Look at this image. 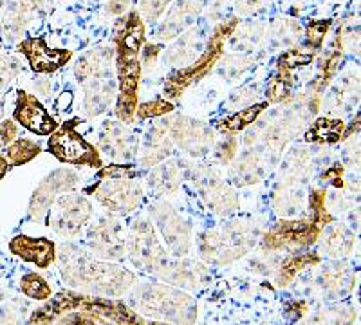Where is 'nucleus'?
Segmentation results:
<instances>
[{
	"label": "nucleus",
	"mask_w": 361,
	"mask_h": 325,
	"mask_svg": "<svg viewBox=\"0 0 361 325\" xmlns=\"http://www.w3.org/2000/svg\"><path fill=\"white\" fill-rule=\"evenodd\" d=\"M58 262L67 284L80 291L90 293L92 297H118L134 284V275L130 271L118 264L96 260L87 251L73 244L60 246Z\"/></svg>",
	"instance_id": "1"
},
{
	"label": "nucleus",
	"mask_w": 361,
	"mask_h": 325,
	"mask_svg": "<svg viewBox=\"0 0 361 325\" xmlns=\"http://www.w3.org/2000/svg\"><path fill=\"white\" fill-rule=\"evenodd\" d=\"M257 228L246 221H230L199 237V253L206 262L231 264L255 246Z\"/></svg>",
	"instance_id": "2"
},
{
	"label": "nucleus",
	"mask_w": 361,
	"mask_h": 325,
	"mask_svg": "<svg viewBox=\"0 0 361 325\" xmlns=\"http://www.w3.org/2000/svg\"><path fill=\"white\" fill-rule=\"evenodd\" d=\"M132 304L140 313L163 320L164 324L190 325L195 318V302L186 293L163 286H143L135 289L130 297Z\"/></svg>",
	"instance_id": "3"
},
{
	"label": "nucleus",
	"mask_w": 361,
	"mask_h": 325,
	"mask_svg": "<svg viewBox=\"0 0 361 325\" xmlns=\"http://www.w3.org/2000/svg\"><path fill=\"white\" fill-rule=\"evenodd\" d=\"M235 25H237V18H231V20L219 25L214 33H212L208 47H206V51L201 54V58H199L197 62L185 67L183 70H177L176 75L170 76L169 83L164 85V96H166V98H179L186 87L192 85V83L197 82V80H201L202 76L217 63V60L222 54V47H224L226 38L231 37Z\"/></svg>",
	"instance_id": "4"
},
{
	"label": "nucleus",
	"mask_w": 361,
	"mask_h": 325,
	"mask_svg": "<svg viewBox=\"0 0 361 325\" xmlns=\"http://www.w3.org/2000/svg\"><path fill=\"white\" fill-rule=\"evenodd\" d=\"M125 253H128L135 268L145 271L157 273L169 262L166 251L161 247L156 230L147 219H141L130 228V233L125 240Z\"/></svg>",
	"instance_id": "5"
},
{
	"label": "nucleus",
	"mask_w": 361,
	"mask_h": 325,
	"mask_svg": "<svg viewBox=\"0 0 361 325\" xmlns=\"http://www.w3.org/2000/svg\"><path fill=\"white\" fill-rule=\"evenodd\" d=\"M322 226L311 215L296 219H283L271 228L262 239L264 251H282L309 247L318 240Z\"/></svg>",
	"instance_id": "6"
},
{
	"label": "nucleus",
	"mask_w": 361,
	"mask_h": 325,
	"mask_svg": "<svg viewBox=\"0 0 361 325\" xmlns=\"http://www.w3.org/2000/svg\"><path fill=\"white\" fill-rule=\"evenodd\" d=\"M92 217V204L85 195H60L47 211V224L60 237H76Z\"/></svg>",
	"instance_id": "7"
},
{
	"label": "nucleus",
	"mask_w": 361,
	"mask_h": 325,
	"mask_svg": "<svg viewBox=\"0 0 361 325\" xmlns=\"http://www.w3.org/2000/svg\"><path fill=\"white\" fill-rule=\"evenodd\" d=\"M166 128L172 143L192 157H201L209 152L214 145V132L208 123L186 116L166 118Z\"/></svg>",
	"instance_id": "8"
},
{
	"label": "nucleus",
	"mask_w": 361,
	"mask_h": 325,
	"mask_svg": "<svg viewBox=\"0 0 361 325\" xmlns=\"http://www.w3.org/2000/svg\"><path fill=\"white\" fill-rule=\"evenodd\" d=\"M49 152L62 163L71 165H89L102 168V159L94 147H90L78 132L74 130V123L63 125L51 134Z\"/></svg>",
	"instance_id": "9"
},
{
	"label": "nucleus",
	"mask_w": 361,
	"mask_h": 325,
	"mask_svg": "<svg viewBox=\"0 0 361 325\" xmlns=\"http://www.w3.org/2000/svg\"><path fill=\"white\" fill-rule=\"evenodd\" d=\"M80 183V176L71 168H58L44 177L37 186L29 201V217L42 223L47 217V211L60 195L71 194Z\"/></svg>",
	"instance_id": "10"
},
{
	"label": "nucleus",
	"mask_w": 361,
	"mask_h": 325,
	"mask_svg": "<svg viewBox=\"0 0 361 325\" xmlns=\"http://www.w3.org/2000/svg\"><path fill=\"white\" fill-rule=\"evenodd\" d=\"M90 194H94L99 204L112 214H128L140 206L143 188L132 179H102Z\"/></svg>",
	"instance_id": "11"
},
{
	"label": "nucleus",
	"mask_w": 361,
	"mask_h": 325,
	"mask_svg": "<svg viewBox=\"0 0 361 325\" xmlns=\"http://www.w3.org/2000/svg\"><path fill=\"white\" fill-rule=\"evenodd\" d=\"M192 179L209 210L219 215H228L237 210L238 195L222 181L214 168L199 166L197 170H193Z\"/></svg>",
	"instance_id": "12"
},
{
	"label": "nucleus",
	"mask_w": 361,
	"mask_h": 325,
	"mask_svg": "<svg viewBox=\"0 0 361 325\" xmlns=\"http://www.w3.org/2000/svg\"><path fill=\"white\" fill-rule=\"evenodd\" d=\"M150 214L156 219V224L163 235L166 246L172 250L173 255H186L192 247V228L180 217L172 204L157 202L150 208Z\"/></svg>",
	"instance_id": "13"
},
{
	"label": "nucleus",
	"mask_w": 361,
	"mask_h": 325,
	"mask_svg": "<svg viewBox=\"0 0 361 325\" xmlns=\"http://www.w3.org/2000/svg\"><path fill=\"white\" fill-rule=\"evenodd\" d=\"M87 244L94 255L107 260H119L125 255L123 226L118 219L102 217L89 228Z\"/></svg>",
	"instance_id": "14"
},
{
	"label": "nucleus",
	"mask_w": 361,
	"mask_h": 325,
	"mask_svg": "<svg viewBox=\"0 0 361 325\" xmlns=\"http://www.w3.org/2000/svg\"><path fill=\"white\" fill-rule=\"evenodd\" d=\"M98 149L116 163H128L140 152V141L121 121H105L98 136Z\"/></svg>",
	"instance_id": "15"
},
{
	"label": "nucleus",
	"mask_w": 361,
	"mask_h": 325,
	"mask_svg": "<svg viewBox=\"0 0 361 325\" xmlns=\"http://www.w3.org/2000/svg\"><path fill=\"white\" fill-rule=\"evenodd\" d=\"M276 159L279 157L271 156L259 147H247L231 165L230 181L235 186H247L259 183L266 176L267 170L275 165Z\"/></svg>",
	"instance_id": "16"
},
{
	"label": "nucleus",
	"mask_w": 361,
	"mask_h": 325,
	"mask_svg": "<svg viewBox=\"0 0 361 325\" xmlns=\"http://www.w3.org/2000/svg\"><path fill=\"white\" fill-rule=\"evenodd\" d=\"M13 118L18 125L35 132V134H40V136H47V134H53L56 130V123L47 114L44 105L33 94L25 91H18L17 107L13 112Z\"/></svg>",
	"instance_id": "17"
},
{
	"label": "nucleus",
	"mask_w": 361,
	"mask_h": 325,
	"mask_svg": "<svg viewBox=\"0 0 361 325\" xmlns=\"http://www.w3.org/2000/svg\"><path fill=\"white\" fill-rule=\"evenodd\" d=\"M173 152V143L169 136L166 120H159L148 128L145 134L143 145L140 152L141 166H156L169 159Z\"/></svg>",
	"instance_id": "18"
},
{
	"label": "nucleus",
	"mask_w": 361,
	"mask_h": 325,
	"mask_svg": "<svg viewBox=\"0 0 361 325\" xmlns=\"http://www.w3.org/2000/svg\"><path fill=\"white\" fill-rule=\"evenodd\" d=\"M320 262V255L316 251L307 250V247H300V250H289L288 255L279 257L276 268L273 271V282L279 288H286L289 282L295 280L296 275L304 271V269L312 268Z\"/></svg>",
	"instance_id": "19"
},
{
	"label": "nucleus",
	"mask_w": 361,
	"mask_h": 325,
	"mask_svg": "<svg viewBox=\"0 0 361 325\" xmlns=\"http://www.w3.org/2000/svg\"><path fill=\"white\" fill-rule=\"evenodd\" d=\"M156 275H159L163 280H169L172 284L188 289L201 288L209 280V271L206 266L195 260H179V262L169 260Z\"/></svg>",
	"instance_id": "20"
},
{
	"label": "nucleus",
	"mask_w": 361,
	"mask_h": 325,
	"mask_svg": "<svg viewBox=\"0 0 361 325\" xmlns=\"http://www.w3.org/2000/svg\"><path fill=\"white\" fill-rule=\"evenodd\" d=\"M314 284L320 288L324 297L340 298L347 295L354 286V275L347 262H331L316 275Z\"/></svg>",
	"instance_id": "21"
},
{
	"label": "nucleus",
	"mask_w": 361,
	"mask_h": 325,
	"mask_svg": "<svg viewBox=\"0 0 361 325\" xmlns=\"http://www.w3.org/2000/svg\"><path fill=\"white\" fill-rule=\"evenodd\" d=\"M9 250L20 257L25 262H31L38 268H47L54 260V244L44 237H29V235H17L9 243Z\"/></svg>",
	"instance_id": "22"
},
{
	"label": "nucleus",
	"mask_w": 361,
	"mask_h": 325,
	"mask_svg": "<svg viewBox=\"0 0 361 325\" xmlns=\"http://www.w3.org/2000/svg\"><path fill=\"white\" fill-rule=\"evenodd\" d=\"M18 51H22L27 56L31 67L37 73H53V70L63 66L71 58L69 51L51 49V47H47L44 42L37 40V38H29V40L22 42L20 46H18Z\"/></svg>",
	"instance_id": "23"
},
{
	"label": "nucleus",
	"mask_w": 361,
	"mask_h": 325,
	"mask_svg": "<svg viewBox=\"0 0 361 325\" xmlns=\"http://www.w3.org/2000/svg\"><path fill=\"white\" fill-rule=\"evenodd\" d=\"M83 295L73 291H63L58 293L56 297L51 298L49 302H45L42 307H38L31 318H29V324L31 325H45L51 324V321L58 320L60 317H63L66 313H71L74 309H78L80 302H82Z\"/></svg>",
	"instance_id": "24"
},
{
	"label": "nucleus",
	"mask_w": 361,
	"mask_h": 325,
	"mask_svg": "<svg viewBox=\"0 0 361 325\" xmlns=\"http://www.w3.org/2000/svg\"><path fill=\"white\" fill-rule=\"evenodd\" d=\"M320 246L327 257L340 259V257L349 255L354 246V231L338 223H329L320 231Z\"/></svg>",
	"instance_id": "25"
},
{
	"label": "nucleus",
	"mask_w": 361,
	"mask_h": 325,
	"mask_svg": "<svg viewBox=\"0 0 361 325\" xmlns=\"http://www.w3.org/2000/svg\"><path fill=\"white\" fill-rule=\"evenodd\" d=\"M183 181V170L176 161L159 163L148 176V185L157 195H172L179 190Z\"/></svg>",
	"instance_id": "26"
},
{
	"label": "nucleus",
	"mask_w": 361,
	"mask_h": 325,
	"mask_svg": "<svg viewBox=\"0 0 361 325\" xmlns=\"http://www.w3.org/2000/svg\"><path fill=\"white\" fill-rule=\"evenodd\" d=\"M345 123L340 118H318L309 125L305 132V141L311 145H333L341 141Z\"/></svg>",
	"instance_id": "27"
},
{
	"label": "nucleus",
	"mask_w": 361,
	"mask_h": 325,
	"mask_svg": "<svg viewBox=\"0 0 361 325\" xmlns=\"http://www.w3.org/2000/svg\"><path fill=\"white\" fill-rule=\"evenodd\" d=\"M304 186L276 185L273 190V208L282 217L298 215L304 208Z\"/></svg>",
	"instance_id": "28"
},
{
	"label": "nucleus",
	"mask_w": 361,
	"mask_h": 325,
	"mask_svg": "<svg viewBox=\"0 0 361 325\" xmlns=\"http://www.w3.org/2000/svg\"><path fill=\"white\" fill-rule=\"evenodd\" d=\"M267 109V103H257V105H251V107L243 109L240 112H235L233 116L226 118V120H219L215 128L224 134H235V132H240L244 128L251 127L255 121L259 120L260 114Z\"/></svg>",
	"instance_id": "29"
},
{
	"label": "nucleus",
	"mask_w": 361,
	"mask_h": 325,
	"mask_svg": "<svg viewBox=\"0 0 361 325\" xmlns=\"http://www.w3.org/2000/svg\"><path fill=\"white\" fill-rule=\"evenodd\" d=\"M40 154V145L35 143L31 140H15L11 145H9L8 149H6V159L9 161V165H25L31 159Z\"/></svg>",
	"instance_id": "30"
},
{
	"label": "nucleus",
	"mask_w": 361,
	"mask_h": 325,
	"mask_svg": "<svg viewBox=\"0 0 361 325\" xmlns=\"http://www.w3.org/2000/svg\"><path fill=\"white\" fill-rule=\"evenodd\" d=\"M350 320H353L350 309L329 307L314 313L307 321L300 325H350Z\"/></svg>",
	"instance_id": "31"
},
{
	"label": "nucleus",
	"mask_w": 361,
	"mask_h": 325,
	"mask_svg": "<svg viewBox=\"0 0 361 325\" xmlns=\"http://www.w3.org/2000/svg\"><path fill=\"white\" fill-rule=\"evenodd\" d=\"M20 291L25 297L33 298V300H49L53 291L51 286L47 284V280L44 276L37 275V273H27L20 278Z\"/></svg>",
	"instance_id": "32"
},
{
	"label": "nucleus",
	"mask_w": 361,
	"mask_h": 325,
	"mask_svg": "<svg viewBox=\"0 0 361 325\" xmlns=\"http://www.w3.org/2000/svg\"><path fill=\"white\" fill-rule=\"evenodd\" d=\"M29 304L22 298L8 302L0 307V325H20L25 320Z\"/></svg>",
	"instance_id": "33"
},
{
	"label": "nucleus",
	"mask_w": 361,
	"mask_h": 325,
	"mask_svg": "<svg viewBox=\"0 0 361 325\" xmlns=\"http://www.w3.org/2000/svg\"><path fill=\"white\" fill-rule=\"evenodd\" d=\"M58 325H114L102 314L80 307L78 313H66L58 318Z\"/></svg>",
	"instance_id": "34"
},
{
	"label": "nucleus",
	"mask_w": 361,
	"mask_h": 325,
	"mask_svg": "<svg viewBox=\"0 0 361 325\" xmlns=\"http://www.w3.org/2000/svg\"><path fill=\"white\" fill-rule=\"evenodd\" d=\"M173 111V105L166 99H156V102H148L135 109V116L140 120H150V118H161V116L169 114Z\"/></svg>",
	"instance_id": "35"
},
{
	"label": "nucleus",
	"mask_w": 361,
	"mask_h": 325,
	"mask_svg": "<svg viewBox=\"0 0 361 325\" xmlns=\"http://www.w3.org/2000/svg\"><path fill=\"white\" fill-rule=\"evenodd\" d=\"M237 147L238 140L235 137V134H224L222 140L215 145V159L222 165H228L237 156Z\"/></svg>",
	"instance_id": "36"
},
{
	"label": "nucleus",
	"mask_w": 361,
	"mask_h": 325,
	"mask_svg": "<svg viewBox=\"0 0 361 325\" xmlns=\"http://www.w3.org/2000/svg\"><path fill=\"white\" fill-rule=\"evenodd\" d=\"M15 140H18V125L15 120L0 121V149H6Z\"/></svg>",
	"instance_id": "37"
},
{
	"label": "nucleus",
	"mask_w": 361,
	"mask_h": 325,
	"mask_svg": "<svg viewBox=\"0 0 361 325\" xmlns=\"http://www.w3.org/2000/svg\"><path fill=\"white\" fill-rule=\"evenodd\" d=\"M327 27H329V22H314V24L309 27L307 37H309V42H311L312 46H316V47L320 46L322 40H324V37H325V31H327Z\"/></svg>",
	"instance_id": "38"
},
{
	"label": "nucleus",
	"mask_w": 361,
	"mask_h": 325,
	"mask_svg": "<svg viewBox=\"0 0 361 325\" xmlns=\"http://www.w3.org/2000/svg\"><path fill=\"white\" fill-rule=\"evenodd\" d=\"M166 2H169V0H143V9L147 11L148 17L152 18L163 11V8Z\"/></svg>",
	"instance_id": "39"
},
{
	"label": "nucleus",
	"mask_w": 361,
	"mask_h": 325,
	"mask_svg": "<svg viewBox=\"0 0 361 325\" xmlns=\"http://www.w3.org/2000/svg\"><path fill=\"white\" fill-rule=\"evenodd\" d=\"M9 161L6 159V156H2V154H0V181H2V179H4L6 177V173L9 172Z\"/></svg>",
	"instance_id": "40"
},
{
	"label": "nucleus",
	"mask_w": 361,
	"mask_h": 325,
	"mask_svg": "<svg viewBox=\"0 0 361 325\" xmlns=\"http://www.w3.org/2000/svg\"><path fill=\"white\" fill-rule=\"evenodd\" d=\"M4 298H6V291H4V288L0 286V302L4 300Z\"/></svg>",
	"instance_id": "41"
},
{
	"label": "nucleus",
	"mask_w": 361,
	"mask_h": 325,
	"mask_svg": "<svg viewBox=\"0 0 361 325\" xmlns=\"http://www.w3.org/2000/svg\"><path fill=\"white\" fill-rule=\"evenodd\" d=\"M0 46H2V42H0Z\"/></svg>",
	"instance_id": "42"
}]
</instances>
